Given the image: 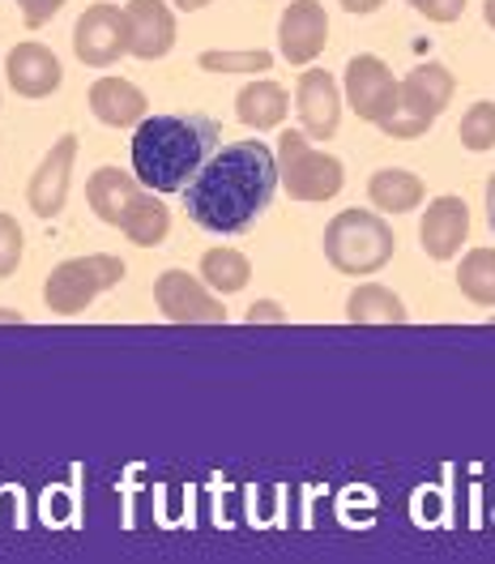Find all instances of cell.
Returning a JSON list of instances; mask_svg holds the SVG:
<instances>
[{"label": "cell", "mask_w": 495, "mask_h": 564, "mask_svg": "<svg viewBox=\"0 0 495 564\" xmlns=\"http://www.w3.org/2000/svg\"><path fill=\"white\" fill-rule=\"evenodd\" d=\"M278 184V154L265 141H231L184 188V210L213 236H235L270 210Z\"/></svg>", "instance_id": "6da1fadb"}, {"label": "cell", "mask_w": 495, "mask_h": 564, "mask_svg": "<svg viewBox=\"0 0 495 564\" xmlns=\"http://www.w3.org/2000/svg\"><path fill=\"white\" fill-rule=\"evenodd\" d=\"M218 150L210 116H145L133 133V176L145 193H184Z\"/></svg>", "instance_id": "7a4b0ae2"}, {"label": "cell", "mask_w": 495, "mask_h": 564, "mask_svg": "<svg viewBox=\"0 0 495 564\" xmlns=\"http://www.w3.org/2000/svg\"><path fill=\"white\" fill-rule=\"evenodd\" d=\"M393 248H397V240H393L389 223L372 210H342L324 227V257H329V265L338 274H351V279L385 270Z\"/></svg>", "instance_id": "3957f363"}, {"label": "cell", "mask_w": 495, "mask_h": 564, "mask_svg": "<svg viewBox=\"0 0 495 564\" xmlns=\"http://www.w3.org/2000/svg\"><path fill=\"white\" fill-rule=\"evenodd\" d=\"M129 274V265L111 252H90V257H69L61 261L47 282H43V304L56 313V317H77L86 313L103 291L120 286Z\"/></svg>", "instance_id": "277c9868"}, {"label": "cell", "mask_w": 495, "mask_h": 564, "mask_svg": "<svg viewBox=\"0 0 495 564\" xmlns=\"http://www.w3.org/2000/svg\"><path fill=\"white\" fill-rule=\"evenodd\" d=\"M278 180L286 184V193L295 202H329L342 193L346 172H342V159L312 150L308 133H283L278 138Z\"/></svg>", "instance_id": "5b68a950"}, {"label": "cell", "mask_w": 495, "mask_h": 564, "mask_svg": "<svg viewBox=\"0 0 495 564\" xmlns=\"http://www.w3.org/2000/svg\"><path fill=\"white\" fill-rule=\"evenodd\" d=\"M453 95H458V77L444 65H436V61L415 65L402 77V111L385 124V133L402 141L424 138L427 129H431V120L453 104Z\"/></svg>", "instance_id": "8992f818"}, {"label": "cell", "mask_w": 495, "mask_h": 564, "mask_svg": "<svg viewBox=\"0 0 495 564\" xmlns=\"http://www.w3.org/2000/svg\"><path fill=\"white\" fill-rule=\"evenodd\" d=\"M346 99H351L354 116L367 124H389L402 111V82L389 73V65L381 56H351L346 65Z\"/></svg>", "instance_id": "52a82bcc"}, {"label": "cell", "mask_w": 495, "mask_h": 564, "mask_svg": "<svg viewBox=\"0 0 495 564\" xmlns=\"http://www.w3.org/2000/svg\"><path fill=\"white\" fill-rule=\"evenodd\" d=\"M154 300L167 321L179 325H218L227 321V304L213 300V291L201 279H193L188 270H163L154 282Z\"/></svg>", "instance_id": "ba28073f"}, {"label": "cell", "mask_w": 495, "mask_h": 564, "mask_svg": "<svg viewBox=\"0 0 495 564\" xmlns=\"http://www.w3.org/2000/svg\"><path fill=\"white\" fill-rule=\"evenodd\" d=\"M73 52L81 65H116L129 52V22L116 4H90L73 26Z\"/></svg>", "instance_id": "9c48e42d"}, {"label": "cell", "mask_w": 495, "mask_h": 564, "mask_svg": "<svg viewBox=\"0 0 495 564\" xmlns=\"http://www.w3.org/2000/svg\"><path fill=\"white\" fill-rule=\"evenodd\" d=\"M295 107H299V124L312 141H329L342 124V90L329 69H304L295 86Z\"/></svg>", "instance_id": "30bf717a"}, {"label": "cell", "mask_w": 495, "mask_h": 564, "mask_svg": "<svg viewBox=\"0 0 495 564\" xmlns=\"http://www.w3.org/2000/svg\"><path fill=\"white\" fill-rule=\"evenodd\" d=\"M73 159H77V138L65 133L35 167V176L26 184V202H31V210H35L38 218H56V214L65 210L69 180H73Z\"/></svg>", "instance_id": "8fae6325"}, {"label": "cell", "mask_w": 495, "mask_h": 564, "mask_svg": "<svg viewBox=\"0 0 495 564\" xmlns=\"http://www.w3.org/2000/svg\"><path fill=\"white\" fill-rule=\"evenodd\" d=\"M329 43V18L317 0H295L278 22V47L290 65H312Z\"/></svg>", "instance_id": "7c38bea8"}, {"label": "cell", "mask_w": 495, "mask_h": 564, "mask_svg": "<svg viewBox=\"0 0 495 564\" xmlns=\"http://www.w3.org/2000/svg\"><path fill=\"white\" fill-rule=\"evenodd\" d=\"M124 22H129V52L138 61H158L176 47V18L163 0H129Z\"/></svg>", "instance_id": "4fadbf2b"}, {"label": "cell", "mask_w": 495, "mask_h": 564, "mask_svg": "<svg viewBox=\"0 0 495 564\" xmlns=\"http://www.w3.org/2000/svg\"><path fill=\"white\" fill-rule=\"evenodd\" d=\"M4 73H9V86L22 99H47L65 82V69H61L56 52L43 47V43H18L9 52V61H4Z\"/></svg>", "instance_id": "5bb4252c"}, {"label": "cell", "mask_w": 495, "mask_h": 564, "mask_svg": "<svg viewBox=\"0 0 495 564\" xmlns=\"http://www.w3.org/2000/svg\"><path fill=\"white\" fill-rule=\"evenodd\" d=\"M470 236V210L461 197H436L419 223V245L431 261H453Z\"/></svg>", "instance_id": "9a60e30c"}, {"label": "cell", "mask_w": 495, "mask_h": 564, "mask_svg": "<svg viewBox=\"0 0 495 564\" xmlns=\"http://www.w3.org/2000/svg\"><path fill=\"white\" fill-rule=\"evenodd\" d=\"M86 197H90V210L99 214L111 227H124L129 214L138 210V202L145 197V188L138 184V176L120 172V167H99L95 176L86 180Z\"/></svg>", "instance_id": "2e32d148"}, {"label": "cell", "mask_w": 495, "mask_h": 564, "mask_svg": "<svg viewBox=\"0 0 495 564\" xmlns=\"http://www.w3.org/2000/svg\"><path fill=\"white\" fill-rule=\"evenodd\" d=\"M90 111L111 129H133L145 120V95L124 77H99L90 86Z\"/></svg>", "instance_id": "e0dca14e"}, {"label": "cell", "mask_w": 495, "mask_h": 564, "mask_svg": "<svg viewBox=\"0 0 495 564\" xmlns=\"http://www.w3.org/2000/svg\"><path fill=\"white\" fill-rule=\"evenodd\" d=\"M286 107H290V99H286V90L278 82H248L244 90L235 95V116L256 133L261 129H278L286 120Z\"/></svg>", "instance_id": "ac0fdd59"}, {"label": "cell", "mask_w": 495, "mask_h": 564, "mask_svg": "<svg viewBox=\"0 0 495 564\" xmlns=\"http://www.w3.org/2000/svg\"><path fill=\"white\" fill-rule=\"evenodd\" d=\"M346 317L354 325H402L410 313H406L397 291L381 286V282H363V286H354L351 300H346Z\"/></svg>", "instance_id": "d6986e66"}, {"label": "cell", "mask_w": 495, "mask_h": 564, "mask_svg": "<svg viewBox=\"0 0 495 564\" xmlns=\"http://www.w3.org/2000/svg\"><path fill=\"white\" fill-rule=\"evenodd\" d=\"M367 197L372 206L385 214H410L424 202V180L415 172H402V167H385L367 180Z\"/></svg>", "instance_id": "ffe728a7"}, {"label": "cell", "mask_w": 495, "mask_h": 564, "mask_svg": "<svg viewBox=\"0 0 495 564\" xmlns=\"http://www.w3.org/2000/svg\"><path fill=\"white\" fill-rule=\"evenodd\" d=\"M248 279H252V261H248L240 248H206L201 257V282L218 291V295H235L244 291Z\"/></svg>", "instance_id": "44dd1931"}, {"label": "cell", "mask_w": 495, "mask_h": 564, "mask_svg": "<svg viewBox=\"0 0 495 564\" xmlns=\"http://www.w3.org/2000/svg\"><path fill=\"white\" fill-rule=\"evenodd\" d=\"M458 286L474 304H495V248H470L461 257Z\"/></svg>", "instance_id": "7402d4cb"}, {"label": "cell", "mask_w": 495, "mask_h": 564, "mask_svg": "<svg viewBox=\"0 0 495 564\" xmlns=\"http://www.w3.org/2000/svg\"><path fill=\"white\" fill-rule=\"evenodd\" d=\"M167 231H172V214H167L163 202H154V193H145L138 202V210L129 214V223H124V236L138 248H154L167 240Z\"/></svg>", "instance_id": "603a6c76"}, {"label": "cell", "mask_w": 495, "mask_h": 564, "mask_svg": "<svg viewBox=\"0 0 495 564\" xmlns=\"http://www.w3.org/2000/svg\"><path fill=\"white\" fill-rule=\"evenodd\" d=\"M458 138H461V145H465V150H474V154L492 150L495 145V104L492 99H479V104L461 116Z\"/></svg>", "instance_id": "cb8c5ba5"}, {"label": "cell", "mask_w": 495, "mask_h": 564, "mask_svg": "<svg viewBox=\"0 0 495 564\" xmlns=\"http://www.w3.org/2000/svg\"><path fill=\"white\" fill-rule=\"evenodd\" d=\"M197 65L210 73H265L274 65V56L261 47L256 52H201Z\"/></svg>", "instance_id": "d4e9b609"}, {"label": "cell", "mask_w": 495, "mask_h": 564, "mask_svg": "<svg viewBox=\"0 0 495 564\" xmlns=\"http://www.w3.org/2000/svg\"><path fill=\"white\" fill-rule=\"evenodd\" d=\"M22 227H18V218L13 214H0V279H9L13 270H18V261H22Z\"/></svg>", "instance_id": "484cf974"}, {"label": "cell", "mask_w": 495, "mask_h": 564, "mask_svg": "<svg viewBox=\"0 0 495 564\" xmlns=\"http://www.w3.org/2000/svg\"><path fill=\"white\" fill-rule=\"evenodd\" d=\"M410 9H419L427 22H458L465 13V0H406Z\"/></svg>", "instance_id": "4316f807"}, {"label": "cell", "mask_w": 495, "mask_h": 564, "mask_svg": "<svg viewBox=\"0 0 495 564\" xmlns=\"http://www.w3.org/2000/svg\"><path fill=\"white\" fill-rule=\"evenodd\" d=\"M18 4H22L26 26H43V22H52L65 9V0H18Z\"/></svg>", "instance_id": "83f0119b"}, {"label": "cell", "mask_w": 495, "mask_h": 564, "mask_svg": "<svg viewBox=\"0 0 495 564\" xmlns=\"http://www.w3.org/2000/svg\"><path fill=\"white\" fill-rule=\"evenodd\" d=\"M248 321H252V325H256V321H286V313L274 304V300H261V304L248 308Z\"/></svg>", "instance_id": "f1b7e54d"}, {"label": "cell", "mask_w": 495, "mask_h": 564, "mask_svg": "<svg viewBox=\"0 0 495 564\" xmlns=\"http://www.w3.org/2000/svg\"><path fill=\"white\" fill-rule=\"evenodd\" d=\"M381 4H385V0H342L346 13H376Z\"/></svg>", "instance_id": "f546056e"}, {"label": "cell", "mask_w": 495, "mask_h": 564, "mask_svg": "<svg viewBox=\"0 0 495 564\" xmlns=\"http://www.w3.org/2000/svg\"><path fill=\"white\" fill-rule=\"evenodd\" d=\"M487 223H492V231H495V176L487 180Z\"/></svg>", "instance_id": "4dcf8cb0"}, {"label": "cell", "mask_w": 495, "mask_h": 564, "mask_svg": "<svg viewBox=\"0 0 495 564\" xmlns=\"http://www.w3.org/2000/svg\"><path fill=\"white\" fill-rule=\"evenodd\" d=\"M210 0H176V9H184V13H193V9H206Z\"/></svg>", "instance_id": "1f68e13d"}, {"label": "cell", "mask_w": 495, "mask_h": 564, "mask_svg": "<svg viewBox=\"0 0 495 564\" xmlns=\"http://www.w3.org/2000/svg\"><path fill=\"white\" fill-rule=\"evenodd\" d=\"M483 18H487V26L495 31V0H487V4H483Z\"/></svg>", "instance_id": "d6a6232c"}, {"label": "cell", "mask_w": 495, "mask_h": 564, "mask_svg": "<svg viewBox=\"0 0 495 564\" xmlns=\"http://www.w3.org/2000/svg\"><path fill=\"white\" fill-rule=\"evenodd\" d=\"M0 321H22V313H0Z\"/></svg>", "instance_id": "836d02e7"}]
</instances>
